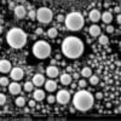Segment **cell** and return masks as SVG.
<instances>
[{
	"label": "cell",
	"mask_w": 121,
	"mask_h": 121,
	"mask_svg": "<svg viewBox=\"0 0 121 121\" xmlns=\"http://www.w3.org/2000/svg\"><path fill=\"white\" fill-rule=\"evenodd\" d=\"M84 43L76 36H67L62 41V52L68 58H79L84 52Z\"/></svg>",
	"instance_id": "6da1fadb"
},
{
	"label": "cell",
	"mask_w": 121,
	"mask_h": 121,
	"mask_svg": "<svg viewBox=\"0 0 121 121\" xmlns=\"http://www.w3.org/2000/svg\"><path fill=\"white\" fill-rule=\"evenodd\" d=\"M74 107L80 112H87L95 104V97L87 91H79L73 98Z\"/></svg>",
	"instance_id": "7a4b0ae2"
},
{
	"label": "cell",
	"mask_w": 121,
	"mask_h": 121,
	"mask_svg": "<svg viewBox=\"0 0 121 121\" xmlns=\"http://www.w3.org/2000/svg\"><path fill=\"white\" fill-rule=\"evenodd\" d=\"M6 41L12 48H22L27 44V34L21 28H12L6 34Z\"/></svg>",
	"instance_id": "3957f363"
},
{
	"label": "cell",
	"mask_w": 121,
	"mask_h": 121,
	"mask_svg": "<svg viewBox=\"0 0 121 121\" xmlns=\"http://www.w3.org/2000/svg\"><path fill=\"white\" fill-rule=\"evenodd\" d=\"M64 23H65L67 29L73 30V32H78V30L84 28L85 19H84V16L81 13H79V12H72V13H69V15L65 16Z\"/></svg>",
	"instance_id": "277c9868"
},
{
	"label": "cell",
	"mask_w": 121,
	"mask_h": 121,
	"mask_svg": "<svg viewBox=\"0 0 121 121\" xmlns=\"http://www.w3.org/2000/svg\"><path fill=\"white\" fill-rule=\"evenodd\" d=\"M51 53V46L46 41H36L33 46V55L39 59H45Z\"/></svg>",
	"instance_id": "5b68a950"
},
{
	"label": "cell",
	"mask_w": 121,
	"mask_h": 121,
	"mask_svg": "<svg viewBox=\"0 0 121 121\" xmlns=\"http://www.w3.org/2000/svg\"><path fill=\"white\" fill-rule=\"evenodd\" d=\"M53 15L52 11L47 7H40L38 11H36V19L39 22H43V23H48L51 22Z\"/></svg>",
	"instance_id": "8992f818"
},
{
	"label": "cell",
	"mask_w": 121,
	"mask_h": 121,
	"mask_svg": "<svg viewBox=\"0 0 121 121\" xmlns=\"http://www.w3.org/2000/svg\"><path fill=\"white\" fill-rule=\"evenodd\" d=\"M69 99H70V95L65 90H60L56 96V100L59 104H67L69 102Z\"/></svg>",
	"instance_id": "52a82bcc"
},
{
	"label": "cell",
	"mask_w": 121,
	"mask_h": 121,
	"mask_svg": "<svg viewBox=\"0 0 121 121\" xmlns=\"http://www.w3.org/2000/svg\"><path fill=\"white\" fill-rule=\"evenodd\" d=\"M23 75H24L23 70H22L21 68H18V67L13 68L11 72H10V76H11L12 80H21V79L23 78Z\"/></svg>",
	"instance_id": "ba28073f"
},
{
	"label": "cell",
	"mask_w": 121,
	"mask_h": 121,
	"mask_svg": "<svg viewBox=\"0 0 121 121\" xmlns=\"http://www.w3.org/2000/svg\"><path fill=\"white\" fill-rule=\"evenodd\" d=\"M11 70V63L6 59H1L0 60V72L1 73H9Z\"/></svg>",
	"instance_id": "9c48e42d"
},
{
	"label": "cell",
	"mask_w": 121,
	"mask_h": 121,
	"mask_svg": "<svg viewBox=\"0 0 121 121\" xmlns=\"http://www.w3.org/2000/svg\"><path fill=\"white\" fill-rule=\"evenodd\" d=\"M32 82L34 84V86L40 87V86H43V85L45 84V78H44V75H41V74H36V75H34Z\"/></svg>",
	"instance_id": "30bf717a"
},
{
	"label": "cell",
	"mask_w": 121,
	"mask_h": 121,
	"mask_svg": "<svg viewBox=\"0 0 121 121\" xmlns=\"http://www.w3.org/2000/svg\"><path fill=\"white\" fill-rule=\"evenodd\" d=\"M15 15H16V17L17 18H24L26 16H27V10H26V7L24 6H17L16 9H15Z\"/></svg>",
	"instance_id": "8fae6325"
},
{
	"label": "cell",
	"mask_w": 121,
	"mask_h": 121,
	"mask_svg": "<svg viewBox=\"0 0 121 121\" xmlns=\"http://www.w3.org/2000/svg\"><path fill=\"white\" fill-rule=\"evenodd\" d=\"M58 68L56 67V65H48L47 68H46V74H47V76H50V78H56L57 75H58Z\"/></svg>",
	"instance_id": "7c38bea8"
},
{
	"label": "cell",
	"mask_w": 121,
	"mask_h": 121,
	"mask_svg": "<svg viewBox=\"0 0 121 121\" xmlns=\"http://www.w3.org/2000/svg\"><path fill=\"white\" fill-rule=\"evenodd\" d=\"M88 17H90V19H91L92 22H98L99 18H100V12H99V10H97V9L91 10V12H90Z\"/></svg>",
	"instance_id": "4fadbf2b"
},
{
	"label": "cell",
	"mask_w": 121,
	"mask_h": 121,
	"mask_svg": "<svg viewBox=\"0 0 121 121\" xmlns=\"http://www.w3.org/2000/svg\"><path fill=\"white\" fill-rule=\"evenodd\" d=\"M9 91L11 95H18L19 92H21V86H19V84L17 82H12L9 85Z\"/></svg>",
	"instance_id": "5bb4252c"
},
{
	"label": "cell",
	"mask_w": 121,
	"mask_h": 121,
	"mask_svg": "<svg viewBox=\"0 0 121 121\" xmlns=\"http://www.w3.org/2000/svg\"><path fill=\"white\" fill-rule=\"evenodd\" d=\"M88 33H90V35H92L93 38L99 36V34H100V27H99V26H97V24L91 26V27H90V29H88Z\"/></svg>",
	"instance_id": "9a60e30c"
},
{
	"label": "cell",
	"mask_w": 121,
	"mask_h": 121,
	"mask_svg": "<svg viewBox=\"0 0 121 121\" xmlns=\"http://www.w3.org/2000/svg\"><path fill=\"white\" fill-rule=\"evenodd\" d=\"M45 88L48 91V92H53V91L57 90V84L53 81V80H47L45 82Z\"/></svg>",
	"instance_id": "2e32d148"
},
{
	"label": "cell",
	"mask_w": 121,
	"mask_h": 121,
	"mask_svg": "<svg viewBox=\"0 0 121 121\" xmlns=\"http://www.w3.org/2000/svg\"><path fill=\"white\" fill-rule=\"evenodd\" d=\"M33 97L35 100H38V102H41L43 99H45V92L41 90H35L34 93H33Z\"/></svg>",
	"instance_id": "e0dca14e"
},
{
	"label": "cell",
	"mask_w": 121,
	"mask_h": 121,
	"mask_svg": "<svg viewBox=\"0 0 121 121\" xmlns=\"http://www.w3.org/2000/svg\"><path fill=\"white\" fill-rule=\"evenodd\" d=\"M100 18L103 19V22H104L105 24H109L110 22L113 21V13H110L109 11H107V12H104L103 15H100Z\"/></svg>",
	"instance_id": "ac0fdd59"
},
{
	"label": "cell",
	"mask_w": 121,
	"mask_h": 121,
	"mask_svg": "<svg viewBox=\"0 0 121 121\" xmlns=\"http://www.w3.org/2000/svg\"><path fill=\"white\" fill-rule=\"evenodd\" d=\"M70 81H72V76H70L69 74H63V75H60V84H63V85H69Z\"/></svg>",
	"instance_id": "d6986e66"
},
{
	"label": "cell",
	"mask_w": 121,
	"mask_h": 121,
	"mask_svg": "<svg viewBox=\"0 0 121 121\" xmlns=\"http://www.w3.org/2000/svg\"><path fill=\"white\" fill-rule=\"evenodd\" d=\"M81 75H82L84 78H90L91 75H92V69L88 68V67L82 68V70H81Z\"/></svg>",
	"instance_id": "ffe728a7"
},
{
	"label": "cell",
	"mask_w": 121,
	"mask_h": 121,
	"mask_svg": "<svg viewBox=\"0 0 121 121\" xmlns=\"http://www.w3.org/2000/svg\"><path fill=\"white\" fill-rule=\"evenodd\" d=\"M16 105L17 107H24L26 105V98L24 97H18L16 99Z\"/></svg>",
	"instance_id": "44dd1931"
},
{
	"label": "cell",
	"mask_w": 121,
	"mask_h": 121,
	"mask_svg": "<svg viewBox=\"0 0 121 121\" xmlns=\"http://www.w3.org/2000/svg\"><path fill=\"white\" fill-rule=\"evenodd\" d=\"M57 34H58V32H57V29L56 28H50L48 29V32H47V35L50 36V38H56L57 36Z\"/></svg>",
	"instance_id": "7402d4cb"
},
{
	"label": "cell",
	"mask_w": 121,
	"mask_h": 121,
	"mask_svg": "<svg viewBox=\"0 0 121 121\" xmlns=\"http://www.w3.org/2000/svg\"><path fill=\"white\" fill-rule=\"evenodd\" d=\"M108 41H109V40H108V38L105 36V35H100L99 36V40H98V43H99V45H107L108 44Z\"/></svg>",
	"instance_id": "603a6c76"
},
{
	"label": "cell",
	"mask_w": 121,
	"mask_h": 121,
	"mask_svg": "<svg viewBox=\"0 0 121 121\" xmlns=\"http://www.w3.org/2000/svg\"><path fill=\"white\" fill-rule=\"evenodd\" d=\"M98 82H99L98 76H96V75H91V76H90V84H91V85H97Z\"/></svg>",
	"instance_id": "cb8c5ba5"
},
{
	"label": "cell",
	"mask_w": 121,
	"mask_h": 121,
	"mask_svg": "<svg viewBox=\"0 0 121 121\" xmlns=\"http://www.w3.org/2000/svg\"><path fill=\"white\" fill-rule=\"evenodd\" d=\"M33 86H34L33 82H30V81L26 82V84H24V91H27V92H30V91L33 90Z\"/></svg>",
	"instance_id": "d4e9b609"
},
{
	"label": "cell",
	"mask_w": 121,
	"mask_h": 121,
	"mask_svg": "<svg viewBox=\"0 0 121 121\" xmlns=\"http://www.w3.org/2000/svg\"><path fill=\"white\" fill-rule=\"evenodd\" d=\"M0 85H1V86H7V85H10V84H9V79H7V78H1V79H0Z\"/></svg>",
	"instance_id": "484cf974"
},
{
	"label": "cell",
	"mask_w": 121,
	"mask_h": 121,
	"mask_svg": "<svg viewBox=\"0 0 121 121\" xmlns=\"http://www.w3.org/2000/svg\"><path fill=\"white\" fill-rule=\"evenodd\" d=\"M0 104H1V105H5L6 104V96L4 93L0 95Z\"/></svg>",
	"instance_id": "4316f807"
},
{
	"label": "cell",
	"mask_w": 121,
	"mask_h": 121,
	"mask_svg": "<svg viewBox=\"0 0 121 121\" xmlns=\"http://www.w3.org/2000/svg\"><path fill=\"white\" fill-rule=\"evenodd\" d=\"M64 19H65V17H64L63 15H58V16H57V22H58V23L64 22Z\"/></svg>",
	"instance_id": "83f0119b"
},
{
	"label": "cell",
	"mask_w": 121,
	"mask_h": 121,
	"mask_svg": "<svg viewBox=\"0 0 121 121\" xmlns=\"http://www.w3.org/2000/svg\"><path fill=\"white\" fill-rule=\"evenodd\" d=\"M29 17H30V19H35L36 18V11H33L32 10V11L29 12Z\"/></svg>",
	"instance_id": "f1b7e54d"
},
{
	"label": "cell",
	"mask_w": 121,
	"mask_h": 121,
	"mask_svg": "<svg viewBox=\"0 0 121 121\" xmlns=\"http://www.w3.org/2000/svg\"><path fill=\"white\" fill-rule=\"evenodd\" d=\"M78 85H79V87H86V81L85 80H79V82H78Z\"/></svg>",
	"instance_id": "f546056e"
},
{
	"label": "cell",
	"mask_w": 121,
	"mask_h": 121,
	"mask_svg": "<svg viewBox=\"0 0 121 121\" xmlns=\"http://www.w3.org/2000/svg\"><path fill=\"white\" fill-rule=\"evenodd\" d=\"M47 100H48V103H55L56 102V97H53V96H50L48 98H47Z\"/></svg>",
	"instance_id": "4dcf8cb0"
},
{
	"label": "cell",
	"mask_w": 121,
	"mask_h": 121,
	"mask_svg": "<svg viewBox=\"0 0 121 121\" xmlns=\"http://www.w3.org/2000/svg\"><path fill=\"white\" fill-rule=\"evenodd\" d=\"M114 30H115V29H114V27H113V26H110V24H109V26L107 27V32H108V33H113Z\"/></svg>",
	"instance_id": "1f68e13d"
},
{
	"label": "cell",
	"mask_w": 121,
	"mask_h": 121,
	"mask_svg": "<svg viewBox=\"0 0 121 121\" xmlns=\"http://www.w3.org/2000/svg\"><path fill=\"white\" fill-rule=\"evenodd\" d=\"M43 32H44V30H43L41 28H36V30H35V35H41Z\"/></svg>",
	"instance_id": "d6a6232c"
},
{
	"label": "cell",
	"mask_w": 121,
	"mask_h": 121,
	"mask_svg": "<svg viewBox=\"0 0 121 121\" xmlns=\"http://www.w3.org/2000/svg\"><path fill=\"white\" fill-rule=\"evenodd\" d=\"M29 107L30 108H34L35 107V99H30L29 100Z\"/></svg>",
	"instance_id": "836d02e7"
},
{
	"label": "cell",
	"mask_w": 121,
	"mask_h": 121,
	"mask_svg": "<svg viewBox=\"0 0 121 121\" xmlns=\"http://www.w3.org/2000/svg\"><path fill=\"white\" fill-rule=\"evenodd\" d=\"M96 98H97V99H102V98H103V93H102V92H97V93H96Z\"/></svg>",
	"instance_id": "e575fe53"
},
{
	"label": "cell",
	"mask_w": 121,
	"mask_h": 121,
	"mask_svg": "<svg viewBox=\"0 0 121 121\" xmlns=\"http://www.w3.org/2000/svg\"><path fill=\"white\" fill-rule=\"evenodd\" d=\"M9 7H10V9L12 10V9H16L17 6L15 5V3H13V1H10V4H9Z\"/></svg>",
	"instance_id": "d590c367"
},
{
	"label": "cell",
	"mask_w": 121,
	"mask_h": 121,
	"mask_svg": "<svg viewBox=\"0 0 121 121\" xmlns=\"http://www.w3.org/2000/svg\"><path fill=\"white\" fill-rule=\"evenodd\" d=\"M69 110H70V113H73V114H74V113L76 112V108H75V107H70Z\"/></svg>",
	"instance_id": "8d00e7d4"
},
{
	"label": "cell",
	"mask_w": 121,
	"mask_h": 121,
	"mask_svg": "<svg viewBox=\"0 0 121 121\" xmlns=\"http://www.w3.org/2000/svg\"><path fill=\"white\" fill-rule=\"evenodd\" d=\"M114 11H115V12H117V13H119V12H120V6H116V7H115V9H114Z\"/></svg>",
	"instance_id": "74e56055"
},
{
	"label": "cell",
	"mask_w": 121,
	"mask_h": 121,
	"mask_svg": "<svg viewBox=\"0 0 121 121\" xmlns=\"http://www.w3.org/2000/svg\"><path fill=\"white\" fill-rule=\"evenodd\" d=\"M102 69H103V67H102V65H99V68H98V70H97V72L100 74V73H102Z\"/></svg>",
	"instance_id": "f35d334b"
},
{
	"label": "cell",
	"mask_w": 121,
	"mask_h": 121,
	"mask_svg": "<svg viewBox=\"0 0 121 121\" xmlns=\"http://www.w3.org/2000/svg\"><path fill=\"white\" fill-rule=\"evenodd\" d=\"M56 62H57V59H51V65H55Z\"/></svg>",
	"instance_id": "ab89813d"
},
{
	"label": "cell",
	"mask_w": 121,
	"mask_h": 121,
	"mask_svg": "<svg viewBox=\"0 0 121 121\" xmlns=\"http://www.w3.org/2000/svg\"><path fill=\"white\" fill-rule=\"evenodd\" d=\"M117 23H119V24L121 23V16H120V13H119V16H117Z\"/></svg>",
	"instance_id": "60d3db41"
},
{
	"label": "cell",
	"mask_w": 121,
	"mask_h": 121,
	"mask_svg": "<svg viewBox=\"0 0 121 121\" xmlns=\"http://www.w3.org/2000/svg\"><path fill=\"white\" fill-rule=\"evenodd\" d=\"M73 78H74V79H76V80H78V79H79V74H78V73H75V74H74V75H73Z\"/></svg>",
	"instance_id": "b9f144b4"
},
{
	"label": "cell",
	"mask_w": 121,
	"mask_h": 121,
	"mask_svg": "<svg viewBox=\"0 0 121 121\" xmlns=\"http://www.w3.org/2000/svg\"><path fill=\"white\" fill-rule=\"evenodd\" d=\"M120 112H121V109H120V108H117V109H115V114H119Z\"/></svg>",
	"instance_id": "7bdbcfd3"
},
{
	"label": "cell",
	"mask_w": 121,
	"mask_h": 121,
	"mask_svg": "<svg viewBox=\"0 0 121 121\" xmlns=\"http://www.w3.org/2000/svg\"><path fill=\"white\" fill-rule=\"evenodd\" d=\"M72 70H73L72 67H67V72H72Z\"/></svg>",
	"instance_id": "ee69618b"
},
{
	"label": "cell",
	"mask_w": 121,
	"mask_h": 121,
	"mask_svg": "<svg viewBox=\"0 0 121 121\" xmlns=\"http://www.w3.org/2000/svg\"><path fill=\"white\" fill-rule=\"evenodd\" d=\"M115 64H116L117 67H120V65H121V62H120V60H116V62H115Z\"/></svg>",
	"instance_id": "f6af8a7d"
},
{
	"label": "cell",
	"mask_w": 121,
	"mask_h": 121,
	"mask_svg": "<svg viewBox=\"0 0 121 121\" xmlns=\"http://www.w3.org/2000/svg\"><path fill=\"white\" fill-rule=\"evenodd\" d=\"M29 112H30V110H29L28 108H24V113H26V114H28Z\"/></svg>",
	"instance_id": "bcb514c9"
},
{
	"label": "cell",
	"mask_w": 121,
	"mask_h": 121,
	"mask_svg": "<svg viewBox=\"0 0 121 121\" xmlns=\"http://www.w3.org/2000/svg\"><path fill=\"white\" fill-rule=\"evenodd\" d=\"M109 5H110V3H105L104 4V7H109Z\"/></svg>",
	"instance_id": "7dc6e473"
},
{
	"label": "cell",
	"mask_w": 121,
	"mask_h": 121,
	"mask_svg": "<svg viewBox=\"0 0 121 121\" xmlns=\"http://www.w3.org/2000/svg\"><path fill=\"white\" fill-rule=\"evenodd\" d=\"M60 58V55L59 53H57V56H56V59H59Z\"/></svg>",
	"instance_id": "c3c4849f"
},
{
	"label": "cell",
	"mask_w": 121,
	"mask_h": 121,
	"mask_svg": "<svg viewBox=\"0 0 121 121\" xmlns=\"http://www.w3.org/2000/svg\"><path fill=\"white\" fill-rule=\"evenodd\" d=\"M75 87H76V85H75V84H72V88H73V90H74V88H75Z\"/></svg>",
	"instance_id": "681fc988"
}]
</instances>
